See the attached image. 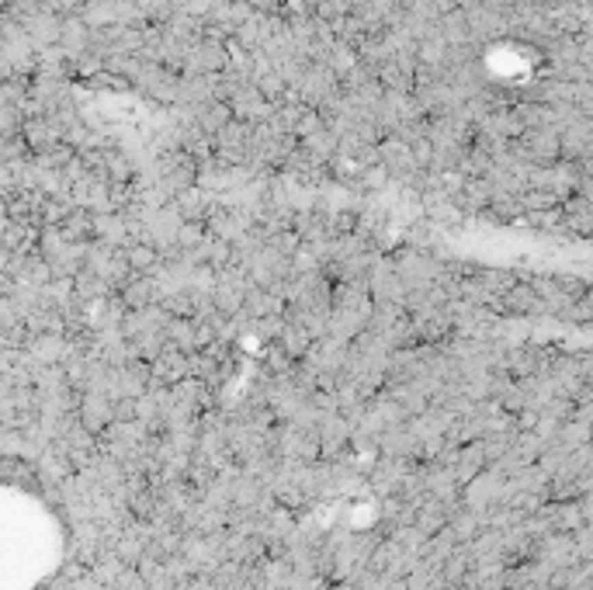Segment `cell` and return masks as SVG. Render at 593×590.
I'll use <instances>...</instances> for the list:
<instances>
[{"mask_svg":"<svg viewBox=\"0 0 593 590\" xmlns=\"http://www.w3.org/2000/svg\"><path fill=\"white\" fill-rule=\"evenodd\" d=\"M118 406H122V410H118V420H132V417H136V410H132L136 403H129V400H125V403H118Z\"/></svg>","mask_w":593,"mask_h":590,"instance_id":"cell-2","label":"cell"},{"mask_svg":"<svg viewBox=\"0 0 593 590\" xmlns=\"http://www.w3.org/2000/svg\"><path fill=\"white\" fill-rule=\"evenodd\" d=\"M156 260V250L153 247H132L129 250V267H136V271H146V267H153Z\"/></svg>","mask_w":593,"mask_h":590,"instance_id":"cell-1","label":"cell"}]
</instances>
